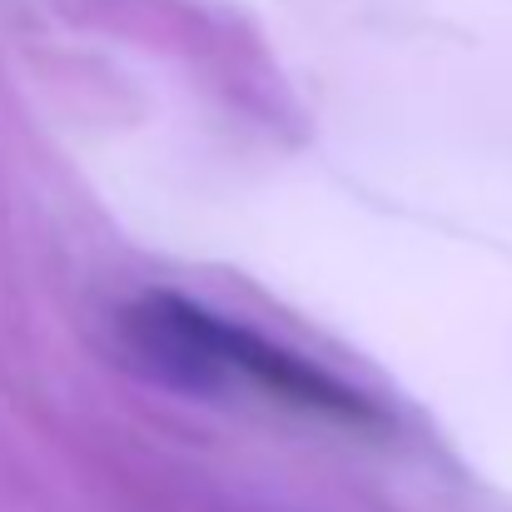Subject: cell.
Wrapping results in <instances>:
<instances>
[{
    "mask_svg": "<svg viewBox=\"0 0 512 512\" xmlns=\"http://www.w3.org/2000/svg\"><path fill=\"white\" fill-rule=\"evenodd\" d=\"M120 334L130 343V353L160 378H170L174 388L214 393L224 383H249L289 408H304L334 423H353V428L378 423V403L358 393L348 378L319 368L299 348L269 339L239 319H224L219 309H204L199 299L165 294V289L140 294L120 314Z\"/></svg>",
    "mask_w": 512,
    "mask_h": 512,
    "instance_id": "obj_1",
    "label": "cell"
}]
</instances>
